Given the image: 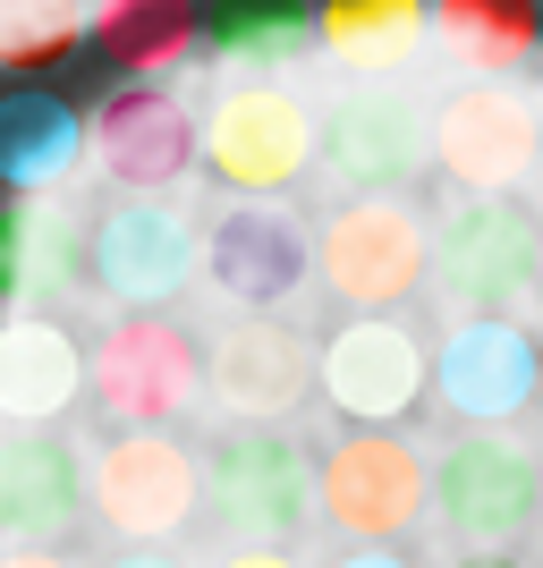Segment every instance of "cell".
<instances>
[{
  "label": "cell",
  "mask_w": 543,
  "mask_h": 568,
  "mask_svg": "<svg viewBox=\"0 0 543 568\" xmlns=\"http://www.w3.org/2000/svg\"><path fill=\"white\" fill-rule=\"evenodd\" d=\"M195 493H204V475H195V458L179 450L162 425L119 433L111 450L94 458V509H102V526L128 535V544H162V535H179L188 509H195Z\"/></svg>",
  "instance_id": "7c38bea8"
},
{
  "label": "cell",
  "mask_w": 543,
  "mask_h": 568,
  "mask_svg": "<svg viewBox=\"0 0 543 568\" xmlns=\"http://www.w3.org/2000/svg\"><path fill=\"white\" fill-rule=\"evenodd\" d=\"M77 43H86L77 0H0V69L43 77V69H60Z\"/></svg>",
  "instance_id": "d4e9b609"
},
{
  "label": "cell",
  "mask_w": 543,
  "mask_h": 568,
  "mask_svg": "<svg viewBox=\"0 0 543 568\" xmlns=\"http://www.w3.org/2000/svg\"><path fill=\"white\" fill-rule=\"evenodd\" d=\"M306 382H323V356L289 332V323H238L213 348V399L230 407V416L272 425V416H289V407L306 399Z\"/></svg>",
  "instance_id": "d6986e66"
},
{
  "label": "cell",
  "mask_w": 543,
  "mask_h": 568,
  "mask_svg": "<svg viewBox=\"0 0 543 568\" xmlns=\"http://www.w3.org/2000/svg\"><path fill=\"white\" fill-rule=\"evenodd\" d=\"M86 43H94L119 77H170L204 43V0H94Z\"/></svg>",
  "instance_id": "44dd1931"
},
{
  "label": "cell",
  "mask_w": 543,
  "mask_h": 568,
  "mask_svg": "<svg viewBox=\"0 0 543 568\" xmlns=\"http://www.w3.org/2000/svg\"><path fill=\"white\" fill-rule=\"evenodd\" d=\"M450 568H526V560H519V551H510V544H475L467 560H450Z\"/></svg>",
  "instance_id": "4316f807"
},
{
  "label": "cell",
  "mask_w": 543,
  "mask_h": 568,
  "mask_svg": "<svg viewBox=\"0 0 543 568\" xmlns=\"http://www.w3.org/2000/svg\"><path fill=\"white\" fill-rule=\"evenodd\" d=\"M340 568H408L400 551H356V560H340Z\"/></svg>",
  "instance_id": "f1b7e54d"
},
{
  "label": "cell",
  "mask_w": 543,
  "mask_h": 568,
  "mask_svg": "<svg viewBox=\"0 0 543 568\" xmlns=\"http://www.w3.org/2000/svg\"><path fill=\"white\" fill-rule=\"evenodd\" d=\"M204 43L230 69H289L314 43V0H204Z\"/></svg>",
  "instance_id": "cb8c5ba5"
},
{
  "label": "cell",
  "mask_w": 543,
  "mask_h": 568,
  "mask_svg": "<svg viewBox=\"0 0 543 568\" xmlns=\"http://www.w3.org/2000/svg\"><path fill=\"white\" fill-rule=\"evenodd\" d=\"M0 568H77V560H60V544H34V551H0Z\"/></svg>",
  "instance_id": "484cf974"
},
{
  "label": "cell",
  "mask_w": 543,
  "mask_h": 568,
  "mask_svg": "<svg viewBox=\"0 0 543 568\" xmlns=\"http://www.w3.org/2000/svg\"><path fill=\"white\" fill-rule=\"evenodd\" d=\"M433 34L475 77H519L543 51V0H433Z\"/></svg>",
  "instance_id": "603a6c76"
},
{
  "label": "cell",
  "mask_w": 543,
  "mask_h": 568,
  "mask_svg": "<svg viewBox=\"0 0 543 568\" xmlns=\"http://www.w3.org/2000/svg\"><path fill=\"white\" fill-rule=\"evenodd\" d=\"M204 382H213V356L195 348L162 306H128V323H111L94 339V356H86V390H94V407L119 433L188 416Z\"/></svg>",
  "instance_id": "7a4b0ae2"
},
{
  "label": "cell",
  "mask_w": 543,
  "mask_h": 568,
  "mask_svg": "<svg viewBox=\"0 0 543 568\" xmlns=\"http://www.w3.org/2000/svg\"><path fill=\"white\" fill-rule=\"evenodd\" d=\"M94 128V162L111 187H137V195H162L179 187L195 162H204V136H195V119L179 94H162L153 77H119L111 94L86 111Z\"/></svg>",
  "instance_id": "52a82bcc"
},
{
  "label": "cell",
  "mask_w": 543,
  "mask_h": 568,
  "mask_svg": "<svg viewBox=\"0 0 543 568\" xmlns=\"http://www.w3.org/2000/svg\"><path fill=\"white\" fill-rule=\"evenodd\" d=\"M425 382H433V365H425V348H416L408 323L365 314V323H340V332L323 339V399L340 407V416H356V425L408 416Z\"/></svg>",
  "instance_id": "5bb4252c"
},
{
  "label": "cell",
  "mask_w": 543,
  "mask_h": 568,
  "mask_svg": "<svg viewBox=\"0 0 543 568\" xmlns=\"http://www.w3.org/2000/svg\"><path fill=\"white\" fill-rule=\"evenodd\" d=\"M195 255H204L195 221L162 195H128L94 221V288L119 306H170L195 281Z\"/></svg>",
  "instance_id": "30bf717a"
},
{
  "label": "cell",
  "mask_w": 543,
  "mask_h": 568,
  "mask_svg": "<svg viewBox=\"0 0 543 568\" xmlns=\"http://www.w3.org/2000/svg\"><path fill=\"white\" fill-rule=\"evenodd\" d=\"M433 34V0H314V43L349 77H391Z\"/></svg>",
  "instance_id": "7402d4cb"
},
{
  "label": "cell",
  "mask_w": 543,
  "mask_h": 568,
  "mask_svg": "<svg viewBox=\"0 0 543 568\" xmlns=\"http://www.w3.org/2000/svg\"><path fill=\"white\" fill-rule=\"evenodd\" d=\"M323 281H331V297L356 306V314L400 306L408 288L433 281V230L408 213L400 195H349V204L323 221Z\"/></svg>",
  "instance_id": "8992f818"
},
{
  "label": "cell",
  "mask_w": 543,
  "mask_h": 568,
  "mask_svg": "<svg viewBox=\"0 0 543 568\" xmlns=\"http://www.w3.org/2000/svg\"><path fill=\"white\" fill-rule=\"evenodd\" d=\"M433 390H442V407L459 416V425H510V416L543 390L535 332L510 323V314L459 323V332L442 339V356H433Z\"/></svg>",
  "instance_id": "8fae6325"
},
{
  "label": "cell",
  "mask_w": 543,
  "mask_h": 568,
  "mask_svg": "<svg viewBox=\"0 0 543 568\" xmlns=\"http://www.w3.org/2000/svg\"><path fill=\"white\" fill-rule=\"evenodd\" d=\"M86 153H94V128L60 85H43V77L0 85V187L9 195H43L60 179H77Z\"/></svg>",
  "instance_id": "e0dca14e"
},
{
  "label": "cell",
  "mask_w": 543,
  "mask_h": 568,
  "mask_svg": "<svg viewBox=\"0 0 543 568\" xmlns=\"http://www.w3.org/2000/svg\"><path fill=\"white\" fill-rule=\"evenodd\" d=\"M425 493H433V475L416 467V450L391 442V433H356V442H340V450L323 458L331 526H349V535H365V544L400 535V526L425 509Z\"/></svg>",
  "instance_id": "9a60e30c"
},
{
  "label": "cell",
  "mask_w": 543,
  "mask_h": 568,
  "mask_svg": "<svg viewBox=\"0 0 543 568\" xmlns=\"http://www.w3.org/2000/svg\"><path fill=\"white\" fill-rule=\"evenodd\" d=\"M204 493H213V509H221V526H230V535L272 544V535H298V526H306V509L323 500V467L298 450V433L238 416V425L213 442Z\"/></svg>",
  "instance_id": "3957f363"
},
{
  "label": "cell",
  "mask_w": 543,
  "mask_h": 568,
  "mask_svg": "<svg viewBox=\"0 0 543 568\" xmlns=\"http://www.w3.org/2000/svg\"><path fill=\"white\" fill-rule=\"evenodd\" d=\"M543 162V102H526L519 85H459L433 102V170L467 195H510L526 170Z\"/></svg>",
  "instance_id": "5b68a950"
},
{
  "label": "cell",
  "mask_w": 543,
  "mask_h": 568,
  "mask_svg": "<svg viewBox=\"0 0 543 568\" xmlns=\"http://www.w3.org/2000/svg\"><path fill=\"white\" fill-rule=\"evenodd\" d=\"M433 500H442V518L459 526L467 544H510L543 509V475L510 433H475V442H459V450L433 467Z\"/></svg>",
  "instance_id": "4fadbf2b"
},
{
  "label": "cell",
  "mask_w": 543,
  "mask_h": 568,
  "mask_svg": "<svg viewBox=\"0 0 543 568\" xmlns=\"http://www.w3.org/2000/svg\"><path fill=\"white\" fill-rule=\"evenodd\" d=\"M77 518V458L51 425H0V551L60 544Z\"/></svg>",
  "instance_id": "ac0fdd59"
},
{
  "label": "cell",
  "mask_w": 543,
  "mask_h": 568,
  "mask_svg": "<svg viewBox=\"0 0 543 568\" xmlns=\"http://www.w3.org/2000/svg\"><path fill=\"white\" fill-rule=\"evenodd\" d=\"M111 568H179L170 551H128V560H111Z\"/></svg>",
  "instance_id": "f546056e"
},
{
  "label": "cell",
  "mask_w": 543,
  "mask_h": 568,
  "mask_svg": "<svg viewBox=\"0 0 543 568\" xmlns=\"http://www.w3.org/2000/svg\"><path fill=\"white\" fill-rule=\"evenodd\" d=\"M323 162H331V179L356 187V195H400L408 179L433 162V111H416L400 85L365 77V85L340 94V111L323 119Z\"/></svg>",
  "instance_id": "9c48e42d"
},
{
  "label": "cell",
  "mask_w": 543,
  "mask_h": 568,
  "mask_svg": "<svg viewBox=\"0 0 543 568\" xmlns=\"http://www.w3.org/2000/svg\"><path fill=\"white\" fill-rule=\"evenodd\" d=\"M77 272L94 281V230H77L69 195H9L0 204V297L9 306H51L69 297Z\"/></svg>",
  "instance_id": "2e32d148"
},
{
  "label": "cell",
  "mask_w": 543,
  "mask_h": 568,
  "mask_svg": "<svg viewBox=\"0 0 543 568\" xmlns=\"http://www.w3.org/2000/svg\"><path fill=\"white\" fill-rule=\"evenodd\" d=\"M323 263V237L289 213L281 195H238L230 213L204 230V272L221 297L238 306H281L306 288V272Z\"/></svg>",
  "instance_id": "ba28073f"
},
{
  "label": "cell",
  "mask_w": 543,
  "mask_h": 568,
  "mask_svg": "<svg viewBox=\"0 0 543 568\" xmlns=\"http://www.w3.org/2000/svg\"><path fill=\"white\" fill-rule=\"evenodd\" d=\"M543 281V221L519 195H459L433 230V297L459 323L519 314Z\"/></svg>",
  "instance_id": "6da1fadb"
},
{
  "label": "cell",
  "mask_w": 543,
  "mask_h": 568,
  "mask_svg": "<svg viewBox=\"0 0 543 568\" xmlns=\"http://www.w3.org/2000/svg\"><path fill=\"white\" fill-rule=\"evenodd\" d=\"M323 153V119L289 85H230L204 119V170L238 195H272V187H298L306 162Z\"/></svg>",
  "instance_id": "277c9868"
},
{
  "label": "cell",
  "mask_w": 543,
  "mask_h": 568,
  "mask_svg": "<svg viewBox=\"0 0 543 568\" xmlns=\"http://www.w3.org/2000/svg\"><path fill=\"white\" fill-rule=\"evenodd\" d=\"M221 568H298V560H289V551H272V544H247V551H230Z\"/></svg>",
  "instance_id": "83f0119b"
},
{
  "label": "cell",
  "mask_w": 543,
  "mask_h": 568,
  "mask_svg": "<svg viewBox=\"0 0 543 568\" xmlns=\"http://www.w3.org/2000/svg\"><path fill=\"white\" fill-rule=\"evenodd\" d=\"M86 390V356L51 314L0 323V425H51Z\"/></svg>",
  "instance_id": "ffe728a7"
}]
</instances>
